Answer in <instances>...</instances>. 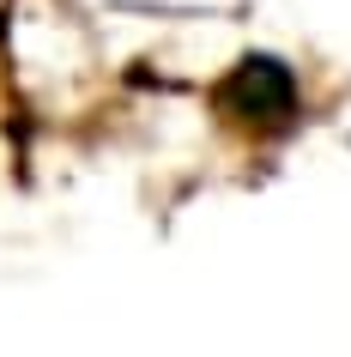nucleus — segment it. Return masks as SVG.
Listing matches in <instances>:
<instances>
[{
	"instance_id": "1",
	"label": "nucleus",
	"mask_w": 351,
	"mask_h": 357,
	"mask_svg": "<svg viewBox=\"0 0 351 357\" xmlns=\"http://www.w3.org/2000/svg\"><path fill=\"white\" fill-rule=\"evenodd\" d=\"M212 103H218V115L230 121V128H248V133L291 128V115H297V73L285 67V61H273V55H248V61H237V67L218 79Z\"/></svg>"
}]
</instances>
